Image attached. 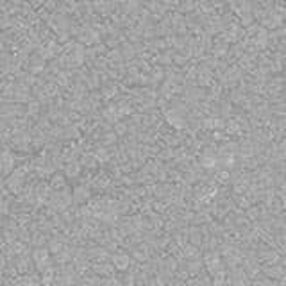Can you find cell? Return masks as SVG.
Returning <instances> with one entry per match:
<instances>
[{"label": "cell", "mask_w": 286, "mask_h": 286, "mask_svg": "<svg viewBox=\"0 0 286 286\" xmlns=\"http://www.w3.org/2000/svg\"><path fill=\"white\" fill-rule=\"evenodd\" d=\"M47 204H49L54 211H67L68 208H70V204H73V202H72V192L68 188L58 190V192H50Z\"/></svg>", "instance_id": "obj_1"}, {"label": "cell", "mask_w": 286, "mask_h": 286, "mask_svg": "<svg viewBox=\"0 0 286 286\" xmlns=\"http://www.w3.org/2000/svg\"><path fill=\"white\" fill-rule=\"evenodd\" d=\"M56 283L59 286H77L80 283V276L72 265H61L56 270Z\"/></svg>", "instance_id": "obj_2"}, {"label": "cell", "mask_w": 286, "mask_h": 286, "mask_svg": "<svg viewBox=\"0 0 286 286\" xmlns=\"http://www.w3.org/2000/svg\"><path fill=\"white\" fill-rule=\"evenodd\" d=\"M204 265H206V268L210 270L211 276L214 277V285H216V286L222 285V281H223V267H222V261H220V256L214 254V252L206 254Z\"/></svg>", "instance_id": "obj_3"}, {"label": "cell", "mask_w": 286, "mask_h": 286, "mask_svg": "<svg viewBox=\"0 0 286 286\" xmlns=\"http://www.w3.org/2000/svg\"><path fill=\"white\" fill-rule=\"evenodd\" d=\"M25 174H27L25 168H16L9 174V177L5 179V186H7L9 193H14V195L22 193L23 184H25Z\"/></svg>", "instance_id": "obj_4"}, {"label": "cell", "mask_w": 286, "mask_h": 286, "mask_svg": "<svg viewBox=\"0 0 286 286\" xmlns=\"http://www.w3.org/2000/svg\"><path fill=\"white\" fill-rule=\"evenodd\" d=\"M32 263L34 267L40 270V272H45V270H49L52 268V256H50L49 249H45V247H36L32 250Z\"/></svg>", "instance_id": "obj_5"}, {"label": "cell", "mask_w": 286, "mask_h": 286, "mask_svg": "<svg viewBox=\"0 0 286 286\" xmlns=\"http://www.w3.org/2000/svg\"><path fill=\"white\" fill-rule=\"evenodd\" d=\"M109 263H111L113 268L118 270V272H125V270H129L133 261H131V256L127 254V252H124V250H116V252L111 254V261H109Z\"/></svg>", "instance_id": "obj_6"}, {"label": "cell", "mask_w": 286, "mask_h": 286, "mask_svg": "<svg viewBox=\"0 0 286 286\" xmlns=\"http://www.w3.org/2000/svg\"><path fill=\"white\" fill-rule=\"evenodd\" d=\"M16 165V157L13 152H0V175H9L14 170Z\"/></svg>", "instance_id": "obj_7"}, {"label": "cell", "mask_w": 286, "mask_h": 286, "mask_svg": "<svg viewBox=\"0 0 286 286\" xmlns=\"http://www.w3.org/2000/svg\"><path fill=\"white\" fill-rule=\"evenodd\" d=\"M50 186L47 183H40V184H36L34 190H32V195H34V204L41 206L45 204V202L49 201V197H50Z\"/></svg>", "instance_id": "obj_8"}, {"label": "cell", "mask_w": 286, "mask_h": 286, "mask_svg": "<svg viewBox=\"0 0 286 286\" xmlns=\"http://www.w3.org/2000/svg\"><path fill=\"white\" fill-rule=\"evenodd\" d=\"M91 270L97 277L100 279H106V277L115 276V268L109 261H100V263H91Z\"/></svg>", "instance_id": "obj_9"}, {"label": "cell", "mask_w": 286, "mask_h": 286, "mask_svg": "<svg viewBox=\"0 0 286 286\" xmlns=\"http://www.w3.org/2000/svg\"><path fill=\"white\" fill-rule=\"evenodd\" d=\"M89 190L86 186H75L73 188V192H72V202L73 204H84V202L89 201Z\"/></svg>", "instance_id": "obj_10"}, {"label": "cell", "mask_w": 286, "mask_h": 286, "mask_svg": "<svg viewBox=\"0 0 286 286\" xmlns=\"http://www.w3.org/2000/svg\"><path fill=\"white\" fill-rule=\"evenodd\" d=\"M89 261H95V263H100V261H107L109 259V254H107V250L104 247H95V249H89L86 252Z\"/></svg>", "instance_id": "obj_11"}, {"label": "cell", "mask_w": 286, "mask_h": 286, "mask_svg": "<svg viewBox=\"0 0 286 286\" xmlns=\"http://www.w3.org/2000/svg\"><path fill=\"white\" fill-rule=\"evenodd\" d=\"M14 286H41L40 277L34 274H23L22 277H18Z\"/></svg>", "instance_id": "obj_12"}, {"label": "cell", "mask_w": 286, "mask_h": 286, "mask_svg": "<svg viewBox=\"0 0 286 286\" xmlns=\"http://www.w3.org/2000/svg\"><path fill=\"white\" fill-rule=\"evenodd\" d=\"M80 170H82V166H80L79 161H68L67 165H65V177H70V179L79 177Z\"/></svg>", "instance_id": "obj_13"}, {"label": "cell", "mask_w": 286, "mask_h": 286, "mask_svg": "<svg viewBox=\"0 0 286 286\" xmlns=\"http://www.w3.org/2000/svg\"><path fill=\"white\" fill-rule=\"evenodd\" d=\"M49 186H50V190H52V192L65 190V188H67V177H65L63 174H54L52 177H50Z\"/></svg>", "instance_id": "obj_14"}, {"label": "cell", "mask_w": 286, "mask_h": 286, "mask_svg": "<svg viewBox=\"0 0 286 286\" xmlns=\"http://www.w3.org/2000/svg\"><path fill=\"white\" fill-rule=\"evenodd\" d=\"M29 261H32V258L29 259L25 254H22V256H18V261L14 265H16V270L20 274H29V268H31V265H34V263H29Z\"/></svg>", "instance_id": "obj_15"}, {"label": "cell", "mask_w": 286, "mask_h": 286, "mask_svg": "<svg viewBox=\"0 0 286 286\" xmlns=\"http://www.w3.org/2000/svg\"><path fill=\"white\" fill-rule=\"evenodd\" d=\"M67 247V243H65V240L63 238H50L49 241V252H52L54 256L59 254L63 249Z\"/></svg>", "instance_id": "obj_16"}, {"label": "cell", "mask_w": 286, "mask_h": 286, "mask_svg": "<svg viewBox=\"0 0 286 286\" xmlns=\"http://www.w3.org/2000/svg\"><path fill=\"white\" fill-rule=\"evenodd\" d=\"M54 281H56V270H54V268H49V270L41 272L40 283H41L43 286H52Z\"/></svg>", "instance_id": "obj_17"}, {"label": "cell", "mask_w": 286, "mask_h": 286, "mask_svg": "<svg viewBox=\"0 0 286 286\" xmlns=\"http://www.w3.org/2000/svg\"><path fill=\"white\" fill-rule=\"evenodd\" d=\"M216 163H218V157L214 156V154H204V156L201 157V165L204 166V168H214Z\"/></svg>", "instance_id": "obj_18"}, {"label": "cell", "mask_w": 286, "mask_h": 286, "mask_svg": "<svg viewBox=\"0 0 286 286\" xmlns=\"http://www.w3.org/2000/svg\"><path fill=\"white\" fill-rule=\"evenodd\" d=\"M80 286H102V279L97 276H84L80 277Z\"/></svg>", "instance_id": "obj_19"}, {"label": "cell", "mask_w": 286, "mask_h": 286, "mask_svg": "<svg viewBox=\"0 0 286 286\" xmlns=\"http://www.w3.org/2000/svg\"><path fill=\"white\" fill-rule=\"evenodd\" d=\"M80 166H86V168H95L97 166V159H95L93 154H84V156L80 157Z\"/></svg>", "instance_id": "obj_20"}, {"label": "cell", "mask_w": 286, "mask_h": 286, "mask_svg": "<svg viewBox=\"0 0 286 286\" xmlns=\"http://www.w3.org/2000/svg\"><path fill=\"white\" fill-rule=\"evenodd\" d=\"M93 156H95V159H97L98 163H107V161H109V152H107L104 147L97 148Z\"/></svg>", "instance_id": "obj_21"}, {"label": "cell", "mask_w": 286, "mask_h": 286, "mask_svg": "<svg viewBox=\"0 0 286 286\" xmlns=\"http://www.w3.org/2000/svg\"><path fill=\"white\" fill-rule=\"evenodd\" d=\"M102 286H125V285L120 281V279H116V277L113 276V277H106V279H102Z\"/></svg>", "instance_id": "obj_22"}, {"label": "cell", "mask_w": 286, "mask_h": 286, "mask_svg": "<svg viewBox=\"0 0 286 286\" xmlns=\"http://www.w3.org/2000/svg\"><path fill=\"white\" fill-rule=\"evenodd\" d=\"M188 286H211L210 281L208 279H204V277H197V279H192V281L188 283Z\"/></svg>", "instance_id": "obj_23"}, {"label": "cell", "mask_w": 286, "mask_h": 286, "mask_svg": "<svg viewBox=\"0 0 286 286\" xmlns=\"http://www.w3.org/2000/svg\"><path fill=\"white\" fill-rule=\"evenodd\" d=\"M277 286H286V283H285V281H281V283H279V285H277Z\"/></svg>", "instance_id": "obj_24"}, {"label": "cell", "mask_w": 286, "mask_h": 286, "mask_svg": "<svg viewBox=\"0 0 286 286\" xmlns=\"http://www.w3.org/2000/svg\"><path fill=\"white\" fill-rule=\"evenodd\" d=\"M259 286H270V285H267V283H263V285H259Z\"/></svg>", "instance_id": "obj_25"}, {"label": "cell", "mask_w": 286, "mask_h": 286, "mask_svg": "<svg viewBox=\"0 0 286 286\" xmlns=\"http://www.w3.org/2000/svg\"><path fill=\"white\" fill-rule=\"evenodd\" d=\"M283 265H285V268H286V258H285V261H283Z\"/></svg>", "instance_id": "obj_26"}]
</instances>
